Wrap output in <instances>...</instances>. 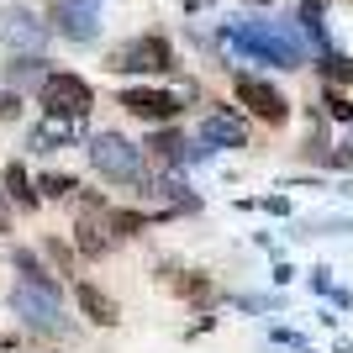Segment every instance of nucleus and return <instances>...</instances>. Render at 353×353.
<instances>
[{"label":"nucleus","mask_w":353,"mask_h":353,"mask_svg":"<svg viewBox=\"0 0 353 353\" xmlns=\"http://www.w3.org/2000/svg\"><path fill=\"white\" fill-rule=\"evenodd\" d=\"M227 43H232L237 53H253V59L280 63V69H301V43H295L280 21H248V27H232V32H227Z\"/></svg>","instance_id":"nucleus-1"},{"label":"nucleus","mask_w":353,"mask_h":353,"mask_svg":"<svg viewBox=\"0 0 353 353\" xmlns=\"http://www.w3.org/2000/svg\"><path fill=\"white\" fill-rule=\"evenodd\" d=\"M11 306L21 316V327H32V332H59L63 327V301H59V285L48 274H27L11 290Z\"/></svg>","instance_id":"nucleus-2"},{"label":"nucleus","mask_w":353,"mask_h":353,"mask_svg":"<svg viewBox=\"0 0 353 353\" xmlns=\"http://www.w3.org/2000/svg\"><path fill=\"white\" fill-rule=\"evenodd\" d=\"M90 105H95V90L79 79V74H48L43 79V111L63 121H85Z\"/></svg>","instance_id":"nucleus-3"},{"label":"nucleus","mask_w":353,"mask_h":353,"mask_svg":"<svg viewBox=\"0 0 353 353\" xmlns=\"http://www.w3.org/2000/svg\"><path fill=\"white\" fill-rule=\"evenodd\" d=\"M90 163H95L101 174H111V179H132L137 169H143V148H132L121 132H101L90 143Z\"/></svg>","instance_id":"nucleus-4"},{"label":"nucleus","mask_w":353,"mask_h":353,"mask_svg":"<svg viewBox=\"0 0 353 353\" xmlns=\"http://www.w3.org/2000/svg\"><path fill=\"white\" fill-rule=\"evenodd\" d=\"M169 63H174V53H169L163 37H132L127 48L111 53V69L117 74H163Z\"/></svg>","instance_id":"nucleus-5"},{"label":"nucleus","mask_w":353,"mask_h":353,"mask_svg":"<svg viewBox=\"0 0 353 353\" xmlns=\"http://www.w3.org/2000/svg\"><path fill=\"white\" fill-rule=\"evenodd\" d=\"M232 90H237V101L248 105L253 117H264L269 127H280L285 117H290V105H285V95L274 85H264V79H253V74H237L232 79Z\"/></svg>","instance_id":"nucleus-6"},{"label":"nucleus","mask_w":353,"mask_h":353,"mask_svg":"<svg viewBox=\"0 0 353 353\" xmlns=\"http://www.w3.org/2000/svg\"><path fill=\"white\" fill-rule=\"evenodd\" d=\"M53 21H59L63 37L90 43L101 32V0H53Z\"/></svg>","instance_id":"nucleus-7"},{"label":"nucleus","mask_w":353,"mask_h":353,"mask_svg":"<svg viewBox=\"0 0 353 353\" xmlns=\"http://www.w3.org/2000/svg\"><path fill=\"white\" fill-rule=\"evenodd\" d=\"M121 105H127L132 117H143V121H169L185 101H179V95H169V90H127V95H121Z\"/></svg>","instance_id":"nucleus-8"},{"label":"nucleus","mask_w":353,"mask_h":353,"mask_svg":"<svg viewBox=\"0 0 353 353\" xmlns=\"http://www.w3.org/2000/svg\"><path fill=\"white\" fill-rule=\"evenodd\" d=\"M6 37H11V48H32V53H37L43 37H48V27L32 11H11V16H6Z\"/></svg>","instance_id":"nucleus-9"},{"label":"nucleus","mask_w":353,"mask_h":353,"mask_svg":"<svg viewBox=\"0 0 353 353\" xmlns=\"http://www.w3.org/2000/svg\"><path fill=\"white\" fill-rule=\"evenodd\" d=\"M201 137H206V143H221V148H243L248 132H243V121H237V117H221V111H216V117H206Z\"/></svg>","instance_id":"nucleus-10"},{"label":"nucleus","mask_w":353,"mask_h":353,"mask_svg":"<svg viewBox=\"0 0 353 353\" xmlns=\"http://www.w3.org/2000/svg\"><path fill=\"white\" fill-rule=\"evenodd\" d=\"M79 306L90 311V322H101V327L117 322V301H111V295H101L95 285H79Z\"/></svg>","instance_id":"nucleus-11"},{"label":"nucleus","mask_w":353,"mask_h":353,"mask_svg":"<svg viewBox=\"0 0 353 353\" xmlns=\"http://www.w3.org/2000/svg\"><path fill=\"white\" fill-rule=\"evenodd\" d=\"M6 79H11V90H21L27 79H48V69H43V59H16L6 69Z\"/></svg>","instance_id":"nucleus-12"},{"label":"nucleus","mask_w":353,"mask_h":353,"mask_svg":"<svg viewBox=\"0 0 353 353\" xmlns=\"http://www.w3.org/2000/svg\"><path fill=\"white\" fill-rule=\"evenodd\" d=\"M6 185H11V195L21 201V206H32V201H37V195L27 190V174H21V169H11V174H6Z\"/></svg>","instance_id":"nucleus-13"},{"label":"nucleus","mask_w":353,"mask_h":353,"mask_svg":"<svg viewBox=\"0 0 353 353\" xmlns=\"http://www.w3.org/2000/svg\"><path fill=\"white\" fill-rule=\"evenodd\" d=\"M43 190H48V195H69V190H74V179H69V174H48V179H43Z\"/></svg>","instance_id":"nucleus-14"},{"label":"nucleus","mask_w":353,"mask_h":353,"mask_svg":"<svg viewBox=\"0 0 353 353\" xmlns=\"http://www.w3.org/2000/svg\"><path fill=\"white\" fill-rule=\"evenodd\" d=\"M327 74H332V79H353V69L343 59H327Z\"/></svg>","instance_id":"nucleus-15"}]
</instances>
